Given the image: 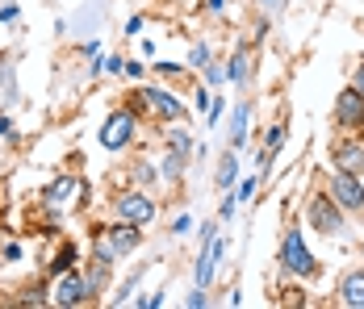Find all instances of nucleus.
Returning <instances> with one entry per match:
<instances>
[{
	"label": "nucleus",
	"instance_id": "nucleus-1",
	"mask_svg": "<svg viewBox=\"0 0 364 309\" xmlns=\"http://www.w3.org/2000/svg\"><path fill=\"white\" fill-rule=\"evenodd\" d=\"M281 264H285V272L293 276H314V255H310V246L301 242V230H289L285 242H281Z\"/></svg>",
	"mask_w": 364,
	"mask_h": 309
},
{
	"label": "nucleus",
	"instance_id": "nucleus-2",
	"mask_svg": "<svg viewBox=\"0 0 364 309\" xmlns=\"http://www.w3.org/2000/svg\"><path fill=\"white\" fill-rule=\"evenodd\" d=\"M331 201H335L339 209H364V184H360V175L339 172V168H335V175H331Z\"/></svg>",
	"mask_w": 364,
	"mask_h": 309
},
{
	"label": "nucleus",
	"instance_id": "nucleus-3",
	"mask_svg": "<svg viewBox=\"0 0 364 309\" xmlns=\"http://www.w3.org/2000/svg\"><path fill=\"white\" fill-rule=\"evenodd\" d=\"M130 138H134V113H130V109L109 113V121L101 126V146H105V151H122Z\"/></svg>",
	"mask_w": 364,
	"mask_h": 309
},
{
	"label": "nucleus",
	"instance_id": "nucleus-4",
	"mask_svg": "<svg viewBox=\"0 0 364 309\" xmlns=\"http://www.w3.org/2000/svg\"><path fill=\"white\" fill-rule=\"evenodd\" d=\"M306 222H310L314 230H323V234H339V230H343V217H339V205L331 201V193H323V197H314V201H310Z\"/></svg>",
	"mask_w": 364,
	"mask_h": 309
},
{
	"label": "nucleus",
	"instance_id": "nucleus-5",
	"mask_svg": "<svg viewBox=\"0 0 364 309\" xmlns=\"http://www.w3.org/2000/svg\"><path fill=\"white\" fill-rule=\"evenodd\" d=\"M222 255H226V239H222V234H214V239L205 242V251H201L197 268H193V276H197V288H210V280H214V268H218Z\"/></svg>",
	"mask_w": 364,
	"mask_h": 309
},
{
	"label": "nucleus",
	"instance_id": "nucleus-6",
	"mask_svg": "<svg viewBox=\"0 0 364 309\" xmlns=\"http://www.w3.org/2000/svg\"><path fill=\"white\" fill-rule=\"evenodd\" d=\"M117 213H122V222L146 226V222L155 217V205H151V197H143V193H122V197H117Z\"/></svg>",
	"mask_w": 364,
	"mask_h": 309
},
{
	"label": "nucleus",
	"instance_id": "nucleus-7",
	"mask_svg": "<svg viewBox=\"0 0 364 309\" xmlns=\"http://www.w3.org/2000/svg\"><path fill=\"white\" fill-rule=\"evenodd\" d=\"M360 113H364V92H356V88L339 92V101H335V121H339L343 130H356Z\"/></svg>",
	"mask_w": 364,
	"mask_h": 309
},
{
	"label": "nucleus",
	"instance_id": "nucleus-8",
	"mask_svg": "<svg viewBox=\"0 0 364 309\" xmlns=\"http://www.w3.org/2000/svg\"><path fill=\"white\" fill-rule=\"evenodd\" d=\"M50 301H55V305H80V301H88V288H84V280L68 268V276H59V284H55Z\"/></svg>",
	"mask_w": 364,
	"mask_h": 309
},
{
	"label": "nucleus",
	"instance_id": "nucleus-9",
	"mask_svg": "<svg viewBox=\"0 0 364 309\" xmlns=\"http://www.w3.org/2000/svg\"><path fill=\"white\" fill-rule=\"evenodd\" d=\"M331 159H335L339 172H352V175L364 172V146L360 142H335L331 146Z\"/></svg>",
	"mask_w": 364,
	"mask_h": 309
},
{
	"label": "nucleus",
	"instance_id": "nucleus-10",
	"mask_svg": "<svg viewBox=\"0 0 364 309\" xmlns=\"http://www.w3.org/2000/svg\"><path fill=\"white\" fill-rule=\"evenodd\" d=\"M139 242H143V230H139L134 222H117V226H109V246H113V255H130Z\"/></svg>",
	"mask_w": 364,
	"mask_h": 309
},
{
	"label": "nucleus",
	"instance_id": "nucleus-11",
	"mask_svg": "<svg viewBox=\"0 0 364 309\" xmlns=\"http://www.w3.org/2000/svg\"><path fill=\"white\" fill-rule=\"evenodd\" d=\"M339 301L348 309H364V272H348L339 280Z\"/></svg>",
	"mask_w": 364,
	"mask_h": 309
},
{
	"label": "nucleus",
	"instance_id": "nucleus-12",
	"mask_svg": "<svg viewBox=\"0 0 364 309\" xmlns=\"http://www.w3.org/2000/svg\"><path fill=\"white\" fill-rule=\"evenodd\" d=\"M143 97H146V101H151V104H155V109H159L164 117H172V121H181V117H184L181 101H176L172 92H159V88H143Z\"/></svg>",
	"mask_w": 364,
	"mask_h": 309
},
{
	"label": "nucleus",
	"instance_id": "nucleus-13",
	"mask_svg": "<svg viewBox=\"0 0 364 309\" xmlns=\"http://www.w3.org/2000/svg\"><path fill=\"white\" fill-rule=\"evenodd\" d=\"M75 188H80L75 180H55V184L46 188V205H50V209H63L75 197Z\"/></svg>",
	"mask_w": 364,
	"mask_h": 309
},
{
	"label": "nucleus",
	"instance_id": "nucleus-14",
	"mask_svg": "<svg viewBox=\"0 0 364 309\" xmlns=\"http://www.w3.org/2000/svg\"><path fill=\"white\" fill-rule=\"evenodd\" d=\"M247 104H239L235 109V117H230V151H243V142H247Z\"/></svg>",
	"mask_w": 364,
	"mask_h": 309
},
{
	"label": "nucleus",
	"instance_id": "nucleus-15",
	"mask_svg": "<svg viewBox=\"0 0 364 309\" xmlns=\"http://www.w3.org/2000/svg\"><path fill=\"white\" fill-rule=\"evenodd\" d=\"M222 75H226V80H235V84H243V80H247V55H243V50H235Z\"/></svg>",
	"mask_w": 364,
	"mask_h": 309
},
{
	"label": "nucleus",
	"instance_id": "nucleus-16",
	"mask_svg": "<svg viewBox=\"0 0 364 309\" xmlns=\"http://www.w3.org/2000/svg\"><path fill=\"white\" fill-rule=\"evenodd\" d=\"M235 175H239V159H235V151H230V155L222 159V168H218V188H230Z\"/></svg>",
	"mask_w": 364,
	"mask_h": 309
},
{
	"label": "nucleus",
	"instance_id": "nucleus-17",
	"mask_svg": "<svg viewBox=\"0 0 364 309\" xmlns=\"http://www.w3.org/2000/svg\"><path fill=\"white\" fill-rule=\"evenodd\" d=\"M72 264H75V246H72V242H68V246H63V251H59V255L50 259V272H68Z\"/></svg>",
	"mask_w": 364,
	"mask_h": 309
},
{
	"label": "nucleus",
	"instance_id": "nucleus-18",
	"mask_svg": "<svg viewBox=\"0 0 364 309\" xmlns=\"http://www.w3.org/2000/svg\"><path fill=\"white\" fill-rule=\"evenodd\" d=\"M205 63H210V46H205V42H197V46L188 50V67H205Z\"/></svg>",
	"mask_w": 364,
	"mask_h": 309
},
{
	"label": "nucleus",
	"instance_id": "nucleus-19",
	"mask_svg": "<svg viewBox=\"0 0 364 309\" xmlns=\"http://www.w3.org/2000/svg\"><path fill=\"white\" fill-rule=\"evenodd\" d=\"M168 146H172L176 155H188V134H181V130H172V134H168Z\"/></svg>",
	"mask_w": 364,
	"mask_h": 309
},
{
	"label": "nucleus",
	"instance_id": "nucleus-20",
	"mask_svg": "<svg viewBox=\"0 0 364 309\" xmlns=\"http://www.w3.org/2000/svg\"><path fill=\"white\" fill-rule=\"evenodd\" d=\"M281 142H285V126H272V134H268V142H264V155H272Z\"/></svg>",
	"mask_w": 364,
	"mask_h": 309
},
{
	"label": "nucleus",
	"instance_id": "nucleus-21",
	"mask_svg": "<svg viewBox=\"0 0 364 309\" xmlns=\"http://www.w3.org/2000/svg\"><path fill=\"white\" fill-rule=\"evenodd\" d=\"M181 159H184V155H176V151L164 159V175H168V180H176V175H181Z\"/></svg>",
	"mask_w": 364,
	"mask_h": 309
},
{
	"label": "nucleus",
	"instance_id": "nucleus-22",
	"mask_svg": "<svg viewBox=\"0 0 364 309\" xmlns=\"http://www.w3.org/2000/svg\"><path fill=\"white\" fill-rule=\"evenodd\" d=\"M235 197H239V201H252V197H255V180H243V184H239V193H235Z\"/></svg>",
	"mask_w": 364,
	"mask_h": 309
},
{
	"label": "nucleus",
	"instance_id": "nucleus-23",
	"mask_svg": "<svg viewBox=\"0 0 364 309\" xmlns=\"http://www.w3.org/2000/svg\"><path fill=\"white\" fill-rule=\"evenodd\" d=\"M139 30H143V17H130V21H126V34L134 38V34H139Z\"/></svg>",
	"mask_w": 364,
	"mask_h": 309
},
{
	"label": "nucleus",
	"instance_id": "nucleus-24",
	"mask_svg": "<svg viewBox=\"0 0 364 309\" xmlns=\"http://www.w3.org/2000/svg\"><path fill=\"white\" fill-rule=\"evenodd\" d=\"M235 205H239V197H226V201H222V217H230V213H235Z\"/></svg>",
	"mask_w": 364,
	"mask_h": 309
},
{
	"label": "nucleus",
	"instance_id": "nucleus-25",
	"mask_svg": "<svg viewBox=\"0 0 364 309\" xmlns=\"http://www.w3.org/2000/svg\"><path fill=\"white\" fill-rule=\"evenodd\" d=\"M188 226H193L188 217H176V226H172V234H188Z\"/></svg>",
	"mask_w": 364,
	"mask_h": 309
},
{
	"label": "nucleus",
	"instance_id": "nucleus-26",
	"mask_svg": "<svg viewBox=\"0 0 364 309\" xmlns=\"http://www.w3.org/2000/svg\"><path fill=\"white\" fill-rule=\"evenodd\" d=\"M0 134H13V121H9L4 113H0Z\"/></svg>",
	"mask_w": 364,
	"mask_h": 309
},
{
	"label": "nucleus",
	"instance_id": "nucleus-27",
	"mask_svg": "<svg viewBox=\"0 0 364 309\" xmlns=\"http://www.w3.org/2000/svg\"><path fill=\"white\" fill-rule=\"evenodd\" d=\"M356 92H364V63L356 67Z\"/></svg>",
	"mask_w": 364,
	"mask_h": 309
},
{
	"label": "nucleus",
	"instance_id": "nucleus-28",
	"mask_svg": "<svg viewBox=\"0 0 364 309\" xmlns=\"http://www.w3.org/2000/svg\"><path fill=\"white\" fill-rule=\"evenodd\" d=\"M259 4H264V9H277V4H281V0H259Z\"/></svg>",
	"mask_w": 364,
	"mask_h": 309
},
{
	"label": "nucleus",
	"instance_id": "nucleus-29",
	"mask_svg": "<svg viewBox=\"0 0 364 309\" xmlns=\"http://www.w3.org/2000/svg\"><path fill=\"white\" fill-rule=\"evenodd\" d=\"M222 4H226V0H210V9H222Z\"/></svg>",
	"mask_w": 364,
	"mask_h": 309
},
{
	"label": "nucleus",
	"instance_id": "nucleus-30",
	"mask_svg": "<svg viewBox=\"0 0 364 309\" xmlns=\"http://www.w3.org/2000/svg\"><path fill=\"white\" fill-rule=\"evenodd\" d=\"M356 130H360V134H364V113H360V121H356Z\"/></svg>",
	"mask_w": 364,
	"mask_h": 309
}]
</instances>
